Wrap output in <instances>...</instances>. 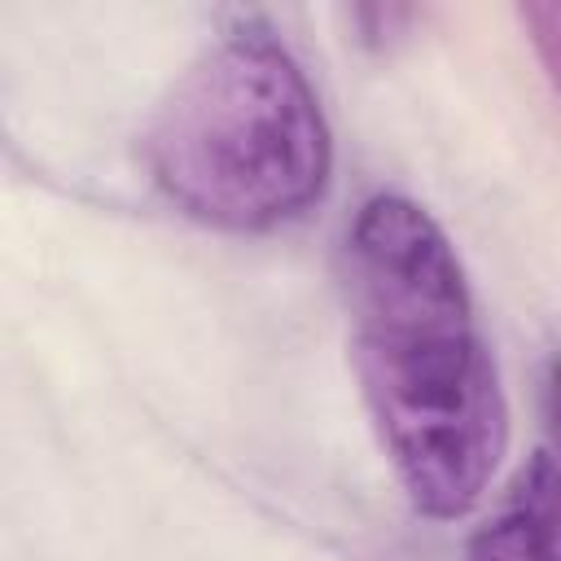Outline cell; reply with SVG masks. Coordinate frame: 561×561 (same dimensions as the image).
I'll use <instances>...</instances> for the list:
<instances>
[{
  "mask_svg": "<svg viewBox=\"0 0 561 561\" xmlns=\"http://www.w3.org/2000/svg\"><path fill=\"white\" fill-rule=\"evenodd\" d=\"M346 307L355 381L403 495L434 522L465 517L508 447V403L456 245L421 202L359 206Z\"/></svg>",
  "mask_w": 561,
  "mask_h": 561,
  "instance_id": "obj_1",
  "label": "cell"
},
{
  "mask_svg": "<svg viewBox=\"0 0 561 561\" xmlns=\"http://www.w3.org/2000/svg\"><path fill=\"white\" fill-rule=\"evenodd\" d=\"M145 171L180 215L267 232L324 197L333 136L294 53L263 26H237L158 105Z\"/></svg>",
  "mask_w": 561,
  "mask_h": 561,
  "instance_id": "obj_2",
  "label": "cell"
},
{
  "mask_svg": "<svg viewBox=\"0 0 561 561\" xmlns=\"http://www.w3.org/2000/svg\"><path fill=\"white\" fill-rule=\"evenodd\" d=\"M469 561H561V465L526 456L504 500L469 535Z\"/></svg>",
  "mask_w": 561,
  "mask_h": 561,
  "instance_id": "obj_3",
  "label": "cell"
},
{
  "mask_svg": "<svg viewBox=\"0 0 561 561\" xmlns=\"http://www.w3.org/2000/svg\"><path fill=\"white\" fill-rule=\"evenodd\" d=\"M517 22H522L552 92L561 96V4H522Z\"/></svg>",
  "mask_w": 561,
  "mask_h": 561,
  "instance_id": "obj_4",
  "label": "cell"
},
{
  "mask_svg": "<svg viewBox=\"0 0 561 561\" xmlns=\"http://www.w3.org/2000/svg\"><path fill=\"white\" fill-rule=\"evenodd\" d=\"M548 416H552V434L561 447V359L548 368Z\"/></svg>",
  "mask_w": 561,
  "mask_h": 561,
  "instance_id": "obj_5",
  "label": "cell"
}]
</instances>
